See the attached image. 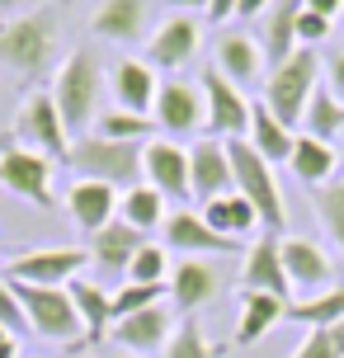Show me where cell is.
Returning <instances> with one entry per match:
<instances>
[{"label": "cell", "mask_w": 344, "mask_h": 358, "mask_svg": "<svg viewBox=\"0 0 344 358\" xmlns=\"http://www.w3.org/2000/svg\"><path fill=\"white\" fill-rule=\"evenodd\" d=\"M52 99L66 132H90V123L104 113L99 99H104V66L90 48H71V57L57 66L52 76Z\"/></svg>", "instance_id": "cell-1"}, {"label": "cell", "mask_w": 344, "mask_h": 358, "mask_svg": "<svg viewBox=\"0 0 344 358\" xmlns=\"http://www.w3.org/2000/svg\"><path fill=\"white\" fill-rule=\"evenodd\" d=\"M321 76H326V57L316 52V48H297L288 62H278L269 66V80H264V104L278 123L297 127L302 123V113H307L311 94L321 90Z\"/></svg>", "instance_id": "cell-2"}, {"label": "cell", "mask_w": 344, "mask_h": 358, "mask_svg": "<svg viewBox=\"0 0 344 358\" xmlns=\"http://www.w3.org/2000/svg\"><path fill=\"white\" fill-rule=\"evenodd\" d=\"M142 151L146 146L137 142H109V137H99V132H85L80 142H71V165L80 179H99V184H113L118 194L132 189V184H142Z\"/></svg>", "instance_id": "cell-3"}, {"label": "cell", "mask_w": 344, "mask_h": 358, "mask_svg": "<svg viewBox=\"0 0 344 358\" xmlns=\"http://www.w3.org/2000/svg\"><path fill=\"white\" fill-rule=\"evenodd\" d=\"M52 48H57V15L48 5L15 19H0V66H10L15 76H38L48 66Z\"/></svg>", "instance_id": "cell-4"}, {"label": "cell", "mask_w": 344, "mask_h": 358, "mask_svg": "<svg viewBox=\"0 0 344 358\" xmlns=\"http://www.w3.org/2000/svg\"><path fill=\"white\" fill-rule=\"evenodd\" d=\"M15 283V278H10ZM19 302H24V316H29V330L38 340L66 344V349H85V325H80V311H76L71 292L66 287H38V283H15Z\"/></svg>", "instance_id": "cell-5"}, {"label": "cell", "mask_w": 344, "mask_h": 358, "mask_svg": "<svg viewBox=\"0 0 344 358\" xmlns=\"http://www.w3.org/2000/svg\"><path fill=\"white\" fill-rule=\"evenodd\" d=\"M227 156H231V179H236V194L241 198H250L255 203V213H259V227L269 236L283 231V194H278V179H273L269 161L255 151L245 137L241 142H227Z\"/></svg>", "instance_id": "cell-6"}, {"label": "cell", "mask_w": 344, "mask_h": 358, "mask_svg": "<svg viewBox=\"0 0 344 358\" xmlns=\"http://www.w3.org/2000/svg\"><path fill=\"white\" fill-rule=\"evenodd\" d=\"M10 137H15L19 146L38 151V156L57 161V165H66V156H71V132H66L62 113H57L52 90H34V94H24V104H19V113H15Z\"/></svg>", "instance_id": "cell-7"}, {"label": "cell", "mask_w": 344, "mask_h": 358, "mask_svg": "<svg viewBox=\"0 0 344 358\" xmlns=\"http://www.w3.org/2000/svg\"><path fill=\"white\" fill-rule=\"evenodd\" d=\"M52 170H57V161L19 146L15 137H0V189H10L15 198L34 203V208H57Z\"/></svg>", "instance_id": "cell-8"}, {"label": "cell", "mask_w": 344, "mask_h": 358, "mask_svg": "<svg viewBox=\"0 0 344 358\" xmlns=\"http://www.w3.org/2000/svg\"><path fill=\"white\" fill-rule=\"evenodd\" d=\"M90 264L85 245H38L24 250L5 264V278L15 283H38V287H66L71 278H80V268Z\"/></svg>", "instance_id": "cell-9"}, {"label": "cell", "mask_w": 344, "mask_h": 358, "mask_svg": "<svg viewBox=\"0 0 344 358\" xmlns=\"http://www.w3.org/2000/svg\"><path fill=\"white\" fill-rule=\"evenodd\" d=\"M199 90H203V104H208V137H222V142L250 137V99H245V90L231 85L217 66L203 71Z\"/></svg>", "instance_id": "cell-10"}, {"label": "cell", "mask_w": 344, "mask_h": 358, "mask_svg": "<svg viewBox=\"0 0 344 358\" xmlns=\"http://www.w3.org/2000/svg\"><path fill=\"white\" fill-rule=\"evenodd\" d=\"M142 175L146 184L156 189V194L165 198V203H189L194 198V179H189V151H184L180 142H170V137H161V142H146L142 151Z\"/></svg>", "instance_id": "cell-11"}, {"label": "cell", "mask_w": 344, "mask_h": 358, "mask_svg": "<svg viewBox=\"0 0 344 358\" xmlns=\"http://www.w3.org/2000/svg\"><path fill=\"white\" fill-rule=\"evenodd\" d=\"M151 118H156V127H161V132H170V137H189V132L208 127V104H203V90L189 85V80H180V76L161 80V94H156Z\"/></svg>", "instance_id": "cell-12"}, {"label": "cell", "mask_w": 344, "mask_h": 358, "mask_svg": "<svg viewBox=\"0 0 344 358\" xmlns=\"http://www.w3.org/2000/svg\"><path fill=\"white\" fill-rule=\"evenodd\" d=\"M118 203H123V194H118L113 184L76 179L71 189H66V198H62V213L71 217L85 236H94V231H104L109 222H118Z\"/></svg>", "instance_id": "cell-13"}, {"label": "cell", "mask_w": 344, "mask_h": 358, "mask_svg": "<svg viewBox=\"0 0 344 358\" xmlns=\"http://www.w3.org/2000/svg\"><path fill=\"white\" fill-rule=\"evenodd\" d=\"M283 268H288L292 292H311L316 297V292L340 283L335 278V259L316 241H307V236H283Z\"/></svg>", "instance_id": "cell-14"}, {"label": "cell", "mask_w": 344, "mask_h": 358, "mask_svg": "<svg viewBox=\"0 0 344 358\" xmlns=\"http://www.w3.org/2000/svg\"><path fill=\"white\" fill-rule=\"evenodd\" d=\"M199 43H203L199 19L194 15H170V19H161V29L146 43V66H156V71H180L184 62L199 52Z\"/></svg>", "instance_id": "cell-15"}, {"label": "cell", "mask_w": 344, "mask_h": 358, "mask_svg": "<svg viewBox=\"0 0 344 358\" xmlns=\"http://www.w3.org/2000/svg\"><path fill=\"white\" fill-rule=\"evenodd\" d=\"M161 236H165L161 245H175V250H184V255H236V250H245L241 241L213 231V227L203 222V213H189V208H175V213L165 217Z\"/></svg>", "instance_id": "cell-16"}, {"label": "cell", "mask_w": 344, "mask_h": 358, "mask_svg": "<svg viewBox=\"0 0 344 358\" xmlns=\"http://www.w3.org/2000/svg\"><path fill=\"white\" fill-rule=\"evenodd\" d=\"M189 179H194V198L199 203H213V198L231 194V156H227V142L222 137H199L189 146Z\"/></svg>", "instance_id": "cell-17"}, {"label": "cell", "mask_w": 344, "mask_h": 358, "mask_svg": "<svg viewBox=\"0 0 344 358\" xmlns=\"http://www.w3.org/2000/svg\"><path fill=\"white\" fill-rule=\"evenodd\" d=\"M241 283L259 287V292H273V297H288L292 302V283L288 268H283V236H259L245 245V259H241Z\"/></svg>", "instance_id": "cell-18"}, {"label": "cell", "mask_w": 344, "mask_h": 358, "mask_svg": "<svg viewBox=\"0 0 344 358\" xmlns=\"http://www.w3.org/2000/svg\"><path fill=\"white\" fill-rule=\"evenodd\" d=\"M113 344L118 349H127V354H156L165 344H170V335H175V316H170V306H146V311H132V316H118L113 321Z\"/></svg>", "instance_id": "cell-19"}, {"label": "cell", "mask_w": 344, "mask_h": 358, "mask_svg": "<svg viewBox=\"0 0 344 358\" xmlns=\"http://www.w3.org/2000/svg\"><path fill=\"white\" fill-rule=\"evenodd\" d=\"M213 297H222V268L213 259H203V255H184L180 264L170 268V302L189 316Z\"/></svg>", "instance_id": "cell-20"}, {"label": "cell", "mask_w": 344, "mask_h": 358, "mask_svg": "<svg viewBox=\"0 0 344 358\" xmlns=\"http://www.w3.org/2000/svg\"><path fill=\"white\" fill-rule=\"evenodd\" d=\"M146 19H151L146 0H99L90 15V34L104 43H118V48H132L146 38Z\"/></svg>", "instance_id": "cell-21"}, {"label": "cell", "mask_w": 344, "mask_h": 358, "mask_svg": "<svg viewBox=\"0 0 344 358\" xmlns=\"http://www.w3.org/2000/svg\"><path fill=\"white\" fill-rule=\"evenodd\" d=\"M213 66H217L231 85H255L259 80V71H264V48L255 43L250 34H241V29H231V34H217V48H213Z\"/></svg>", "instance_id": "cell-22"}, {"label": "cell", "mask_w": 344, "mask_h": 358, "mask_svg": "<svg viewBox=\"0 0 344 358\" xmlns=\"http://www.w3.org/2000/svg\"><path fill=\"white\" fill-rule=\"evenodd\" d=\"M146 245V236L137 231V227H127V222H109L104 231L90 236V264H99L104 273H113V278H127V264H132V255Z\"/></svg>", "instance_id": "cell-23"}, {"label": "cell", "mask_w": 344, "mask_h": 358, "mask_svg": "<svg viewBox=\"0 0 344 358\" xmlns=\"http://www.w3.org/2000/svg\"><path fill=\"white\" fill-rule=\"evenodd\" d=\"M156 94H161L156 66H146V62H137V57H127V62H118V66H113V99H118V108L151 118Z\"/></svg>", "instance_id": "cell-24"}, {"label": "cell", "mask_w": 344, "mask_h": 358, "mask_svg": "<svg viewBox=\"0 0 344 358\" xmlns=\"http://www.w3.org/2000/svg\"><path fill=\"white\" fill-rule=\"evenodd\" d=\"M278 321H288V297H273L259 287L241 292V325H236V344H259Z\"/></svg>", "instance_id": "cell-25"}, {"label": "cell", "mask_w": 344, "mask_h": 358, "mask_svg": "<svg viewBox=\"0 0 344 358\" xmlns=\"http://www.w3.org/2000/svg\"><path fill=\"white\" fill-rule=\"evenodd\" d=\"M76 311H80V325H85V344H104L113 330V292L99 283H85V278H71L66 283Z\"/></svg>", "instance_id": "cell-26"}, {"label": "cell", "mask_w": 344, "mask_h": 358, "mask_svg": "<svg viewBox=\"0 0 344 358\" xmlns=\"http://www.w3.org/2000/svg\"><path fill=\"white\" fill-rule=\"evenodd\" d=\"M199 213H203V222H208L213 231L231 236V241H241V245L259 231V213H255V203H250V198H241L236 189H231V194H222V198H213V203H203Z\"/></svg>", "instance_id": "cell-27"}, {"label": "cell", "mask_w": 344, "mask_h": 358, "mask_svg": "<svg viewBox=\"0 0 344 358\" xmlns=\"http://www.w3.org/2000/svg\"><path fill=\"white\" fill-rule=\"evenodd\" d=\"M288 165H292V175L302 179V184H316V189H326V184H335V170H340V151L330 142H316V137H297L292 142V156H288Z\"/></svg>", "instance_id": "cell-28"}, {"label": "cell", "mask_w": 344, "mask_h": 358, "mask_svg": "<svg viewBox=\"0 0 344 358\" xmlns=\"http://www.w3.org/2000/svg\"><path fill=\"white\" fill-rule=\"evenodd\" d=\"M245 142H250L255 151H259V156L273 165V161H288V156H292L297 132H292L288 123H278L264 99H255V104H250V137H245Z\"/></svg>", "instance_id": "cell-29"}, {"label": "cell", "mask_w": 344, "mask_h": 358, "mask_svg": "<svg viewBox=\"0 0 344 358\" xmlns=\"http://www.w3.org/2000/svg\"><path fill=\"white\" fill-rule=\"evenodd\" d=\"M297 15H302V0H278L269 15H264V62L278 66L297 52Z\"/></svg>", "instance_id": "cell-30"}, {"label": "cell", "mask_w": 344, "mask_h": 358, "mask_svg": "<svg viewBox=\"0 0 344 358\" xmlns=\"http://www.w3.org/2000/svg\"><path fill=\"white\" fill-rule=\"evenodd\" d=\"M165 208H170V203H165V198L142 179V184L123 189V203H118V222H127V227H137L142 236H151V231H161V227H165V217H170Z\"/></svg>", "instance_id": "cell-31"}, {"label": "cell", "mask_w": 344, "mask_h": 358, "mask_svg": "<svg viewBox=\"0 0 344 358\" xmlns=\"http://www.w3.org/2000/svg\"><path fill=\"white\" fill-rule=\"evenodd\" d=\"M302 127H307V137H316V142L344 137V104L330 94V85H321L316 94H311L307 113H302Z\"/></svg>", "instance_id": "cell-32"}, {"label": "cell", "mask_w": 344, "mask_h": 358, "mask_svg": "<svg viewBox=\"0 0 344 358\" xmlns=\"http://www.w3.org/2000/svg\"><path fill=\"white\" fill-rule=\"evenodd\" d=\"M288 321H302V325H311V330H326V325L344 321V283L316 292L307 302H288Z\"/></svg>", "instance_id": "cell-33"}, {"label": "cell", "mask_w": 344, "mask_h": 358, "mask_svg": "<svg viewBox=\"0 0 344 358\" xmlns=\"http://www.w3.org/2000/svg\"><path fill=\"white\" fill-rule=\"evenodd\" d=\"M94 132L99 137H109V142H137L146 146V132H151V118H142V113H127V108H104L99 118H94Z\"/></svg>", "instance_id": "cell-34"}, {"label": "cell", "mask_w": 344, "mask_h": 358, "mask_svg": "<svg viewBox=\"0 0 344 358\" xmlns=\"http://www.w3.org/2000/svg\"><path fill=\"white\" fill-rule=\"evenodd\" d=\"M170 255H165V245H156V241H146L142 250L132 255V264H127V278L123 283H170Z\"/></svg>", "instance_id": "cell-35"}, {"label": "cell", "mask_w": 344, "mask_h": 358, "mask_svg": "<svg viewBox=\"0 0 344 358\" xmlns=\"http://www.w3.org/2000/svg\"><path fill=\"white\" fill-rule=\"evenodd\" d=\"M170 297V283H123L113 287V321L118 316H132V311H146V306H161Z\"/></svg>", "instance_id": "cell-36"}, {"label": "cell", "mask_w": 344, "mask_h": 358, "mask_svg": "<svg viewBox=\"0 0 344 358\" xmlns=\"http://www.w3.org/2000/svg\"><path fill=\"white\" fill-rule=\"evenodd\" d=\"M165 358H222L213 344H208V335H203V325L194 321V316H184L180 325H175V335H170V344H165Z\"/></svg>", "instance_id": "cell-37"}, {"label": "cell", "mask_w": 344, "mask_h": 358, "mask_svg": "<svg viewBox=\"0 0 344 358\" xmlns=\"http://www.w3.org/2000/svg\"><path fill=\"white\" fill-rule=\"evenodd\" d=\"M316 217H321V227L330 231V241L344 255V179H335V184H326L316 194Z\"/></svg>", "instance_id": "cell-38"}, {"label": "cell", "mask_w": 344, "mask_h": 358, "mask_svg": "<svg viewBox=\"0 0 344 358\" xmlns=\"http://www.w3.org/2000/svg\"><path fill=\"white\" fill-rule=\"evenodd\" d=\"M0 325L10 330V335H34L29 330V316H24V302H19V292L10 278H0Z\"/></svg>", "instance_id": "cell-39"}, {"label": "cell", "mask_w": 344, "mask_h": 358, "mask_svg": "<svg viewBox=\"0 0 344 358\" xmlns=\"http://www.w3.org/2000/svg\"><path fill=\"white\" fill-rule=\"evenodd\" d=\"M330 29H335V19H326V15H316V10L302 5V15H297V48H321L330 38Z\"/></svg>", "instance_id": "cell-40"}, {"label": "cell", "mask_w": 344, "mask_h": 358, "mask_svg": "<svg viewBox=\"0 0 344 358\" xmlns=\"http://www.w3.org/2000/svg\"><path fill=\"white\" fill-rule=\"evenodd\" d=\"M292 358H344L330 340V330H307V340L292 349Z\"/></svg>", "instance_id": "cell-41"}, {"label": "cell", "mask_w": 344, "mask_h": 358, "mask_svg": "<svg viewBox=\"0 0 344 358\" xmlns=\"http://www.w3.org/2000/svg\"><path fill=\"white\" fill-rule=\"evenodd\" d=\"M326 80H330V94L344 104V52L326 57Z\"/></svg>", "instance_id": "cell-42"}, {"label": "cell", "mask_w": 344, "mask_h": 358, "mask_svg": "<svg viewBox=\"0 0 344 358\" xmlns=\"http://www.w3.org/2000/svg\"><path fill=\"white\" fill-rule=\"evenodd\" d=\"M29 10H43V0H0V19L29 15Z\"/></svg>", "instance_id": "cell-43"}, {"label": "cell", "mask_w": 344, "mask_h": 358, "mask_svg": "<svg viewBox=\"0 0 344 358\" xmlns=\"http://www.w3.org/2000/svg\"><path fill=\"white\" fill-rule=\"evenodd\" d=\"M269 0H236V19H264Z\"/></svg>", "instance_id": "cell-44"}, {"label": "cell", "mask_w": 344, "mask_h": 358, "mask_svg": "<svg viewBox=\"0 0 344 358\" xmlns=\"http://www.w3.org/2000/svg\"><path fill=\"white\" fill-rule=\"evenodd\" d=\"M307 10H316V15H326V19H335V15H344V0H302Z\"/></svg>", "instance_id": "cell-45"}, {"label": "cell", "mask_w": 344, "mask_h": 358, "mask_svg": "<svg viewBox=\"0 0 344 358\" xmlns=\"http://www.w3.org/2000/svg\"><path fill=\"white\" fill-rule=\"evenodd\" d=\"M208 19H236V0H208Z\"/></svg>", "instance_id": "cell-46"}, {"label": "cell", "mask_w": 344, "mask_h": 358, "mask_svg": "<svg viewBox=\"0 0 344 358\" xmlns=\"http://www.w3.org/2000/svg\"><path fill=\"white\" fill-rule=\"evenodd\" d=\"M175 15H199V10H208V0H165Z\"/></svg>", "instance_id": "cell-47"}, {"label": "cell", "mask_w": 344, "mask_h": 358, "mask_svg": "<svg viewBox=\"0 0 344 358\" xmlns=\"http://www.w3.org/2000/svg\"><path fill=\"white\" fill-rule=\"evenodd\" d=\"M326 330H330V340H335V349H340V354H344V321H335V325H326Z\"/></svg>", "instance_id": "cell-48"}, {"label": "cell", "mask_w": 344, "mask_h": 358, "mask_svg": "<svg viewBox=\"0 0 344 358\" xmlns=\"http://www.w3.org/2000/svg\"><path fill=\"white\" fill-rule=\"evenodd\" d=\"M0 358H19V344H15V340H5V344H0Z\"/></svg>", "instance_id": "cell-49"}, {"label": "cell", "mask_w": 344, "mask_h": 358, "mask_svg": "<svg viewBox=\"0 0 344 358\" xmlns=\"http://www.w3.org/2000/svg\"><path fill=\"white\" fill-rule=\"evenodd\" d=\"M109 358H142V354H127V349H118V354H109Z\"/></svg>", "instance_id": "cell-50"}, {"label": "cell", "mask_w": 344, "mask_h": 358, "mask_svg": "<svg viewBox=\"0 0 344 358\" xmlns=\"http://www.w3.org/2000/svg\"><path fill=\"white\" fill-rule=\"evenodd\" d=\"M5 340H15V335H10V330H5V325H0V344H5Z\"/></svg>", "instance_id": "cell-51"}, {"label": "cell", "mask_w": 344, "mask_h": 358, "mask_svg": "<svg viewBox=\"0 0 344 358\" xmlns=\"http://www.w3.org/2000/svg\"><path fill=\"white\" fill-rule=\"evenodd\" d=\"M340 170H344V137H340Z\"/></svg>", "instance_id": "cell-52"}]
</instances>
